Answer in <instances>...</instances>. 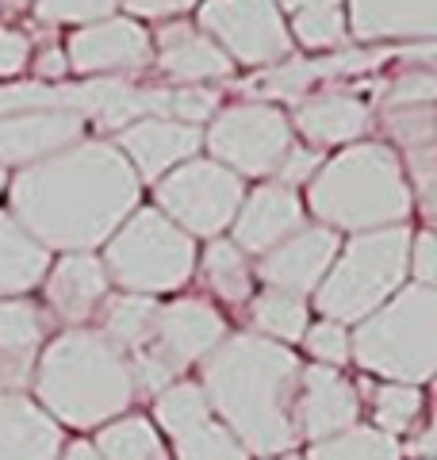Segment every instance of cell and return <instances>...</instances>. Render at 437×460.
Returning <instances> with one entry per match:
<instances>
[{
	"instance_id": "obj_32",
	"label": "cell",
	"mask_w": 437,
	"mask_h": 460,
	"mask_svg": "<svg viewBox=\"0 0 437 460\" xmlns=\"http://www.w3.org/2000/svg\"><path fill=\"white\" fill-rule=\"evenodd\" d=\"M372 419L376 429L388 438L406 434L415 426L418 411H422V392L411 384H384V387H372Z\"/></svg>"
},
{
	"instance_id": "obj_1",
	"label": "cell",
	"mask_w": 437,
	"mask_h": 460,
	"mask_svg": "<svg viewBox=\"0 0 437 460\" xmlns=\"http://www.w3.org/2000/svg\"><path fill=\"white\" fill-rule=\"evenodd\" d=\"M138 208V177L108 142H77L12 181V219L42 250L89 253Z\"/></svg>"
},
{
	"instance_id": "obj_2",
	"label": "cell",
	"mask_w": 437,
	"mask_h": 460,
	"mask_svg": "<svg viewBox=\"0 0 437 460\" xmlns=\"http://www.w3.org/2000/svg\"><path fill=\"white\" fill-rule=\"evenodd\" d=\"M203 395L238 445L254 456L291 453L296 434L299 361L281 341L230 334L203 365Z\"/></svg>"
},
{
	"instance_id": "obj_10",
	"label": "cell",
	"mask_w": 437,
	"mask_h": 460,
	"mask_svg": "<svg viewBox=\"0 0 437 460\" xmlns=\"http://www.w3.org/2000/svg\"><path fill=\"white\" fill-rule=\"evenodd\" d=\"M200 27L227 58H238L245 66L284 62L291 50L276 0H208L200 8Z\"/></svg>"
},
{
	"instance_id": "obj_37",
	"label": "cell",
	"mask_w": 437,
	"mask_h": 460,
	"mask_svg": "<svg viewBox=\"0 0 437 460\" xmlns=\"http://www.w3.org/2000/svg\"><path fill=\"white\" fill-rule=\"evenodd\" d=\"M215 96L208 89H169V119L196 127L200 119H211Z\"/></svg>"
},
{
	"instance_id": "obj_42",
	"label": "cell",
	"mask_w": 437,
	"mask_h": 460,
	"mask_svg": "<svg viewBox=\"0 0 437 460\" xmlns=\"http://www.w3.org/2000/svg\"><path fill=\"white\" fill-rule=\"evenodd\" d=\"M66 69V50H47L39 58V77H62Z\"/></svg>"
},
{
	"instance_id": "obj_8",
	"label": "cell",
	"mask_w": 437,
	"mask_h": 460,
	"mask_svg": "<svg viewBox=\"0 0 437 460\" xmlns=\"http://www.w3.org/2000/svg\"><path fill=\"white\" fill-rule=\"evenodd\" d=\"M242 177L218 162H184L157 181V211L177 223L188 238H215L235 223L242 208Z\"/></svg>"
},
{
	"instance_id": "obj_47",
	"label": "cell",
	"mask_w": 437,
	"mask_h": 460,
	"mask_svg": "<svg viewBox=\"0 0 437 460\" xmlns=\"http://www.w3.org/2000/svg\"><path fill=\"white\" fill-rule=\"evenodd\" d=\"M4 4H8V8H20V4H27V0H4Z\"/></svg>"
},
{
	"instance_id": "obj_26",
	"label": "cell",
	"mask_w": 437,
	"mask_h": 460,
	"mask_svg": "<svg viewBox=\"0 0 437 460\" xmlns=\"http://www.w3.org/2000/svg\"><path fill=\"white\" fill-rule=\"evenodd\" d=\"M93 449L100 453V460H169L157 426H150L142 414L100 426V438Z\"/></svg>"
},
{
	"instance_id": "obj_24",
	"label": "cell",
	"mask_w": 437,
	"mask_h": 460,
	"mask_svg": "<svg viewBox=\"0 0 437 460\" xmlns=\"http://www.w3.org/2000/svg\"><path fill=\"white\" fill-rule=\"evenodd\" d=\"M50 250H42L27 230L0 211V299H16L47 280Z\"/></svg>"
},
{
	"instance_id": "obj_30",
	"label": "cell",
	"mask_w": 437,
	"mask_h": 460,
	"mask_svg": "<svg viewBox=\"0 0 437 460\" xmlns=\"http://www.w3.org/2000/svg\"><path fill=\"white\" fill-rule=\"evenodd\" d=\"M154 414H157V426H162L169 438L192 434L196 426L215 419L211 407H208V395H203L200 384H169L165 392H157Z\"/></svg>"
},
{
	"instance_id": "obj_13",
	"label": "cell",
	"mask_w": 437,
	"mask_h": 460,
	"mask_svg": "<svg viewBox=\"0 0 437 460\" xmlns=\"http://www.w3.org/2000/svg\"><path fill=\"white\" fill-rule=\"evenodd\" d=\"M361 399L357 387L349 384L338 368L311 365L299 368V387H296V434L315 441H326L342 429L357 426Z\"/></svg>"
},
{
	"instance_id": "obj_4",
	"label": "cell",
	"mask_w": 437,
	"mask_h": 460,
	"mask_svg": "<svg viewBox=\"0 0 437 460\" xmlns=\"http://www.w3.org/2000/svg\"><path fill=\"white\" fill-rule=\"evenodd\" d=\"M308 204L330 230H384L411 215V184L388 146H353L311 177Z\"/></svg>"
},
{
	"instance_id": "obj_9",
	"label": "cell",
	"mask_w": 437,
	"mask_h": 460,
	"mask_svg": "<svg viewBox=\"0 0 437 460\" xmlns=\"http://www.w3.org/2000/svg\"><path fill=\"white\" fill-rule=\"evenodd\" d=\"M208 146L215 162L245 177H269L291 146V127L272 104H238L215 115Z\"/></svg>"
},
{
	"instance_id": "obj_36",
	"label": "cell",
	"mask_w": 437,
	"mask_h": 460,
	"mask_svg": "<svg viewBox=\"0 0 437 460\" xmlns=\"http://www.w3.org/2000/svg\"><path fill=\"white\" fill-rule=\"evenodd\" d=\"M388 131L403 142L406 154L422 150V146H433V108L430 104H418V108H396V111H388Z\"/></svg>"
},
{
	"instance_id": "obj_14",
	"label": "cell",
	"mask_w": 437,
	"mask_h": 460,
	"mask_svg": "<svg viewBox=\"0 0 437 460\" xmlns=\"http://www.w3.org/2000/svg\"><path fill=\"white\" fill-rule=\"evenodd\" d=\"M338 234L330 226H308L296 230L291 238H284L281 246H272L269 253H261L257 272L269 280V288H281L288 296H311L323 277L330 272L334 257H338Z\"/></svg>"
},
{
	"instance_id": "obj_35",
	"label": "cell",
	"mask_w": 437,
	"mask_h": 460,
	"mask_svg": "<svg viewBox=\"0 0 437 460\" xmlns=\"http://www.w3.org/2000/svg\"><path fill=\"white\" fill-rule=\"evenodd\" d=\"M303 341H308V349H311V357L318 365H326V368H342L349 357V334H345V326L342 323H330V319H323V323H315V326H308L303 330Z\"/></svg>"
},
{
	"instance_id": "obj_17",
	"label": "cell",
	"mask_w": 437,
	"mask_h": 460,
	"mask_svg": "<svg viewBox=\"0 0 437 460\" xmlns=\"http://www.w3.org/2000/svg\"><path fill=\"white\" fill-rule=\"evenodd\" d=\"M200 131L177 119H138L120 131V154L130 162L135 177L162 181L169 169H177L200 150Z\"/></svg>"
},
{
	"instance_id": "obj_34",
	"label": "cell",
	"mask_w": 437,
	"mask_h": 460,
	"mask_svg": "<svg viewBox=\"0 0 437 460\" xmlns=\"http://www.w3.org/2000/svg\"><path fill=\"white\" fill-rule=\"evenodd\" d=\"M120 0H35V16L47 23H100Z\"/></svg>"
},
{
	"instance_id": "obj_29",
	"label": "cell",
	"mask_w": 437,
	"mask_h": 460,
	"mask_svg": "<svg viewBox=\"0 0 437 460\" xmlns=\"http://www.w3.org/2000/svg\"><path fill=\"white\" fill-rule=\"evenodd\" d=\"M308 460H403V449L376 426H349L326 441H315Z\"/></svg>"
},
{
	"instance_id": "obj_40",
	"label": "cell",
	"mask_w": 437,
	"mask_h": 460,
	"mask_svg": "<svg viewBox=\"0 0 437 460\" xmlns=\"http://www.w3.org/2000/svg\"><path fill=\"white\" fill-rule=\"evenodd\" d=\"M406 265L415 269L418 284L433 288V277H437V238L430 230H422V234L411 238V250H406Z\"/></svg>"
},
{
	"instance_id": "obj_45",
	"label": "cell",
	"mask_w": 437,
	"mask_h": 460,
	"mask_svg": "<svg viewBox=\"0 0 437 460\" xmlns=\"http://www.w3.org/2000/svg\"><path fill=\"white\" fill-rule=\"evenodd\" d=\"M4 184H8V169L0 165V192H4Z\"/></svg>"
},
{
	"instance_id": "obj_46",
	"label": "cell",
	"mask_w": 437,
	"mask_h": 460,
	"mask_svg": "<svg viewBox=\"0 0 437 460\" xmlns=\"http://www.w3.org/2000/svg\"><path fill=\"white\" fill-rule=\"evenodd\" d=\"M265 460H299V456H291V453H281V456H265Z\"/></svg>"
},
{
	"instance_id": "obj_7",
	"label": "cell",
	"mask_w": 437,
	"mask_h": 460,
	"mask_svg": "<svg viewBox=\"0 0 437 460\" xmlns=\"http://www.w3.org/2000/svg\"><path fill=\"white\" fill-rule=\"evenodd\" d=\"M100 265L130 296L177 292L196 269V242L157 208H135L108 238Z\"/></svg>"
},
{
	"instance_id": "obj_18",
	"label": "cell",
	"mask_w": 437,
	"mask_h": 460,
	"mask_svg": "<svg viewBox=\"0 0 437 460\" xmlns=\"http://www.w3.org/2000/svg\"><path fill=\"white\" fill-rule=\"evenodd\" d=\"M47 319L27 299H0V395H20L31 384Z\"/></svg>"
},
{
	"instance_id": "obj_39",
	"label": "cell",
	"mask_w": 437,
	"mask_h": 460,
	"mask_svg": "<svg viewBox=\"0 0 437 460\" xmlns=\"http://www.w3.org/2000/svg\"><path fill=\"white\" fill-rule=\"evenodd\" d=\"M27 62H31V39L12 27H0V77L23 74Z\"/></svg>"
},
{
	"instance_id": "obj_16",
	"label": "cell",
	"mask_w": 437,
	"mask_h": 460,
	"mask_svg": "<svg viewBox=\"0 0 437 460\" xmlns=\"http://www.w3.org/2000/svg\"><path fill=\"white\" fill-rule=\"evenodd\" d=\"M296 230H303V204L296 189L284 184H261L254 196L242 199V208L235 215V246L242 253H269L272 246H281L284 238H291Z\"/></svg>"
},
{
	"instance_id": "obj_23",
	"label": "cell",
	"mask_w": 437,
	"mask_h": 460,
	"mask_svg": "<svg viewBox=\"0 0 437 460\" xmlns=\"http://www.w3.org/2000/svg\"><path fill=\"white\" fill-rule=\"evenodd\" d=\"M296 127L315 146H342L369 131V108L345 93H318L296 108Z\"/></svg>"
},
{
	"instance_id": "obj_21",
	"label": "cell",
	"mask_w": 437,
	"mask_h": 460,
	"mask_svg": "<svg viewBox=\"0 0 437 460\" xmlns=\"http://www.w3.org/2000/svg\"><path fill=\"white\" fill-rule=\"evenodd\" d=\"M357 39H433L437 0H349Z\"/></svg>"
},
{
	"instance_id": "obj_25",
	"label": "cell",
	"mask_w": 437,
	"mask_h": 460,
	"mask_svg": "<svg viewBox=\"0 0 437 460\" xmlns=\"http://www.w3.org/2000/svg\"><path fill=\"white\" fill-rule=\"evenodd\" d=\"M157 307L162 304H154V296H111L100 304V330L120 353H138L154 338Z\"/></svg>"
},
{
	"instance_id": "obj_27",
	"label": "cell",
	"mask_w": 437,
	"mask_h": 460,
	"mask_svg": "<svg viewBox=\"0 0 437 460\" xmlns=\"http://www.w3.org/2000/svg\"><path fill=\"white\" fill-rule=\"evenodd\" d=\"M250 304V314H254V326L261 330V338L269 341H299L303 330H308V304H303L299 296H288L281 288H265L261 296L245 299Z\"/></svg>"
},
{
	"instance_id": "obj_38",
	"label": "cell",
	"mask_w": 437,
	"mask_h": 460,
	"mask_svg": "<svg viewBox=\"0 0 437 460\" xmlns=\"http://www.w3.org/2000/svg\"><path fill=\"white\" fill-rule=\"evenodd\" d=\"M323 165V150H311V146H288V154L281 157V165H276V184H303L315 177V169Z\"/></svg>"
},
{
	"instance_id": "obj_15",
	"label": "cell",
	"mask_w": 437,
	"mask_h": 460,
	"mask_svg": "<svg viewBox=\"0 0 437 460\" xmlns=\"http://www.w3.org/2000/svg\"><path fill=\"white\" fill-rule=\"evenodd\" d=\"M150 62V35L135 20H100L73 31L66 66L77 74H108V69H142Z\"/></svg>"
},
{
	"instance_id": "obj_11",
	"label": "cell",
	"mask_w": 437,
	"mask_h": 460,
	"mask_svg": "<svg viewBox=\"0 0 437 460\" xmlns=\"http://www.w3.org/2000/svg\"><path fill=\"white\" fill-rule=\"evenodd\" d=\"M223 338H227V323L211 304H203V299H177V304L157 307L154 338L146 349L162 357L173 372H181L196 361H208L223 345Z\"/></svg>"
},
{
	"instance_id": "obj_3",
	"label": "cell",
	"mask_w": 437,
	"mask_h": 460,
	"mask_svg": "<svg viewBox=\"0 0 437 460\" xmlns=\"http://www.w3.org/2000/svg\"><path fill=\"white\" fill-rule=\"evenodd\" d=\"M31 380L50 419L73 429H93L120 419L138 392L127 353L115 349L100 330L58 334L39 357Z\"/></svg>"
},
{
	"instance_id": "obj_6",
	"label": "cell",
	"mask_w": 437,
	"mask_h": 460,
	"mask_svg": "<svg viewBox=\"0 0 437 460\" xmlns=\"http://www.w3.org/2000/svg\"><path fill=\"white\" fill-rule=\"evenodd\" d=\"M406 250L411 230L384 226L364 230L353 242H345L338 265H330L323 284L315 288V307L330 323H361L376 307H384L406 280Z\"/></svg>"
},
{
	"instance_id": "obj_20",
	"label": "cell",
	"mask_w": 437,
	"mask_h": 460,
	"mask_svg": "<svg viewBox=\"0 0 437 460\" xmlns=\"http://www.w3.org/2000/svg\"><path fill=\"white\" fill-rule=\"evenodd\" d=\"M62 429L39 402L0 395V460H58Z\"/></svg>"
},
{
	"instance_id": "obj_28",
	"label": "cell",
	"mask_w": 437,
	"mask_h": 460,
	"mask_svg": "<svg viewBox=\"0 0 437 460\" xmlns=\"http://www.w3.org/2000/svg\"><path fill=\"white\" fill-rule=\"evenodd\" d=\"M203 280L223 304H245L254 296V269L235 242L218 238L203 253Z\"/></svg>"
},
{
	"instance_id": "obj_31",
	"label": "cell",
	"mask_w": 437,
	"mask_h": 460,
	"mask_svg": "<svg viewBox=\"0 0 437 460\" xmlns=\"http://www.w3.org/2000/svg\"><path fill=\"white\" fill-rule=\"evenodd\" d=\"M173 460H250V453L238 445V438L218 422L208 419L192 434L173 438Z\"/></svg>"
},
{
	"instance_id": "obj_12",
	"label": "cell",
	"mask_w": 437,
	"mask_h": 460,
	"mask_svg": "<svg viewBox=\"0 0 437 460\" xmlns=\"http://www.w3.org/2000/svg\"><path fill=\"white\" fill-rule=\"evenodd\" d=\"M85 119L69 108H27L0 115V165H35L77 146Z\"/></svg>"
},
{
	"instance_id": "obj_33",
	"label": "cell",
	"mask_w": 437,
	"mask_h": 460,
	"mask_svg": "<svg viewBox=\"0 0 437 460\" xmlns=\"http://www.w3.org/2000/svg\"><path fill=\"white\" fill-rule=\"evenodd\" d=\"M291 27H296V39L303 42V47H311V50L338 47V42L345 39V16H342V8H311V12H296Z\"/></svg>"
},
{
	"instance_id": "obj_41",
	"label": "cell",
	"mask_w": 437,
	"mask_h": 460,
	"mask_svg": "<svg viewBox=\"0 0 437 460\" xmlns=\"http://www.w3.org/2000/svg\"><path fill=\"white\" fill-rule=\"evenodd\" d=\"M130 16H150V20H162V16H173V12H184L192 8L196 0H123Z\"/></svg>"
},
{
	"instance_id": "obj_44",
	"label": "cell",
	"mask_w": 437,
	"mask_h": 460,
	"mask_svg": "<svg viewBox=\"0 0 437 460\" xmlns=\"http://www.w3.org/2000/svg\"><path fill=\"white\" fill-rule=\"evenodd\" d=\"M288 12H311V8H338V0H281Z\"/></svg>"
},
{
	"instance_id": "obj_22",
	"label": "cell",
	"mask_w": 437,
	"mask_h": 460,
	"mask_svg": "<svg viewBox=\"0 0 437 460\" xmlns=\"http://www.w3.org/2000/svg\"><path fill=\"white\" fill-rule=\"evenodd\" d=\"M157 66L177 81H215L230 77V58L208 35L192 31L188 23H169L157 31Z\"/></svg>"
},
{
	"instance_id": "obj_5",
	"label": "cell",
	"mask_w": 437,
	"mask_h": 460,
	"mask_svg": "<svg viewBox=\"0 0 437 460\" xmlns=\"http://www.w3.org/2000/svg\"><path fill=\"white\" fill-rule=\"evenodd\" d=\"M361 368L396 384H426L437 368V296L426 284H406L349 338Z\"/></svg>"
},
{
	"instance_id": "obj_43",
	"label": "cell",
	"mask_w": 437,
	"mask_h": 460,
	"mask_svg": "<svg viewBox=\"0 0 437 460\" xmlns=\"http://www.w3.org/2000/svg\"><path fill=\"white\" fill-rule=\"evenodd\" d=\"M58 460H100V453L93 449L89 441H73L69 449H62V453H58Z\"/></svg>"
},
{
	"instance_id": "obj_19",
	"label": "cell",
	"mask_w": 437,
	"mask_h": 460,
	"mask_svg": "<svg viewBox=\"0 0 437 460\" xmlns=\"http://www.w3.org/2000/svg\"><path fill=\"white\" fill-rule=\"evenodd\" d=\"M42 284H47V304L66 323H85L108 299V272L93 253H66L47 269Z\"/></svg>"
}]
</instances>
